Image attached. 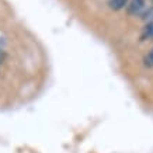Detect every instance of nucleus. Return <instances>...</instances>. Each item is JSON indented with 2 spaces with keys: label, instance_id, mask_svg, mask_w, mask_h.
Returning <instances> with one entry per match:
<instances>
[{
  "label": "nucleus",
  "instance_id": "obj_1",
  "mask_svg": "<svg viewBox=\"0 0 153 153\" xmlns=\"http://www.w3.org/2000/svg\"><path fill=\"white\" fill-rule=\"evenodd\" d=\"M145 9V0H131L129 3L126 4V10L128 14L131 16H138Z\"/></svg>",
  "mask_w": 153,
  "mask_h": 153
},
{
  "label": "nucleus",
  "instance_id": "obj_4",
  "mask_svg": "<svg viewBox=\"0 0 153 153\" xmlns=\"http://www.w3.org/2000/svg\"><path fill=\"white\" fill-rule=\"evenodd\" d=\"M142 19L145 20V21H148V23H150V21H153V7H150V9H148L146 11H145L143 14H142Z\"/></svg>",
  "mask_w": 153,
  "mask_h": 153
},
{
  "label": "nucleus",
  "instance_id": "obj_6",
  "mask_svg": "<svg viewBox=\"0 0 153 153\" xmlns=\"http://www.w3.org/2000/svg\"><path fill=\"white\" fill-rule=\"evenodd\" d=\"M0 60H1V52H0Z\"/></svg>",
  "mask_w": 153,
  "mask_h": 153
},
{
  "label": "nucleus",
  "instance_id": "obj_2",
  "mask_svg": "<svg viewBox=\"0 0 153 153\" xmlns=\"http://www.w3.org/2000/svg\"><path fill=\"white\" fill-rule=\"evenodd\" d=\"M126 4H128V0H108V6H110V9L115 10V11L124 9Z\"/></svg>",
  "mask_w": 153,
  "mask_h": 153
},
{
  "label": "nucleus",
  "instance_id": "obj_5",
  "mask_svg": "<svg viewBox=\"0 0 153 153\" xmlns=\"http://www.w3.org/2000/svg\"><path fill=\"white\" fill-rule=\"evenodd\" d=\"M145 62H146V65H148V66H153V49L149 52L148 55H146Z\"/></svg>",
  "mask_w": 153,
  "mask_h": 153
},
{
  "label": "nucleus",
  "instance_id": "obj_7",
  "mask_svg": "<svg viewBox=\"0 0 153 153\" xmlns=\"http://www.w3.org/2000/svg\"><path fill=\"white\" fill-rule=\"evenodd\" d=\"M152 1H153V0H152Z\"/></svg>",
  "mask_w": 153,
  "mask_h": 153
},
{
  "label": "nucleus",
  "instance_id": "obj_3",
  "mask_svg": "<svg viewBox=\"0 0 153 153\" xmlns=\"http://www.w3.org/2000/svg\"><path fill=\"white\" fill-rule=\"evenodd\" d=\"M142 38L143 39H148V38H153V21L146 24V27L143 28V34H142Z\"/></svg>",
  "mask_w": 153,
  "mask_h": 153
}]
</instances>
